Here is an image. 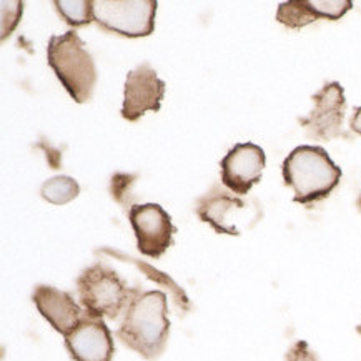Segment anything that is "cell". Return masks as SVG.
I'll use <instances>...</instances> for the list:
<instances>
[{"mask_svg": "<svg viewBox=\"0 0 361 361\" xmlns=\"http://www.w3.org/2000/svg\"><path fill=\"white\" fill-rule=\"evenodd\" d=\"M117 336L127 348L137 351L142 358L159 360L170 336L164 291H143L135 286Z\"/></svg>", "mask_w": 361, "mask_h": 361, "instance_id": "1", "label": "cell"}, {"mask_svg": "<svg viewBox=\"0 0 361 361\" xmlns=\"http://www.w3.org/2000/svg\"><path fill=\"white\" fill-rule=\"evenodd\" d=\"M281 172L286 187L293 188V202L302 205L326 198L343 175L325 148L317 145H300L291 150Z\"/></svg>", "mask_w": 361, "mask_h": 361, "instance_id": "2", "label": "cell"}, {"mask_svg": "<svg viewBox=\"0 0 361 361\" xmlns=\"http://www.w3.org/2000/svg\"><path fill=\"white\" fill-rule=\"evenodd\" d=\"M47 62L77 104L92 100L97 85L95 60L75 30L50 37Z\"/></svg>", "mask_w": 361, "mask_h": 361, "instance_id": "3", "label": "cell"}, {"mask_svg": "<svg viewBox=\"0 0 361 361\" xmlns=\"http://www.w3.org/2000/svg\"><path fill=\"white\" fill-rule=\"evenodd\" d=\"M77 291L85 312L115 320L127 310L133 288H128L114 268L105 263H95L78 275Z\"/></svg>", "mask_w": 361, "mask_h": 361, "instance_id": "4", "label": "cell"}, {"mask_svg": "<svg viewBox=\"0 0 361 361\" xmlns=\"http://www.w3.org/2000/svg\"><path fill=\"white\" fill-rule=\"evenodd\" d=\"M197 215L216 233L240 237L257 226L263 219V210L257 200H243L226 190L214 187L198 200Z\"/></svg>", "mask_w": 361, "mask_h": 361, "instance_id": "5", "label": "cell"}, {"mask_svg": "<svg viewBox=\"0 0 361 361\" xmlns=\"http://www.w3.org/2000/svg\"><path fill=\"white\" fill-rule=\"evenodd\" d=\"M92 6L94 22L107 32L138 39L155 30L157 0H92Z\"/></svg>", "mask_w": 361, "mask_h": 361, "instance_id": "6", "label": "cell"}, {"mask_svg": "<svg viewBox=\"0 0 361 361\" xmlns=\"http://www.w3.org/2000/svg\"><path fill=\"white\" fill-rule=\"evenodd\" d=\"M128 221L135 233L138 252L145 257L160 258L172 247L177 228L172 224V216L159 203L133 205L128 210Z\"/></svg>", "mask_w": 361, "mask_h": 361, "instance_id": "7", "label": "cell"}, {"mask_svg": "<svg viewBox=\"0 0 361 361\" xmlns=\"http://www.w3.org/2000/svg\"><path fill=\"white\" fill-rule=\"evenodd\" d=\"M313 110L298 122L313 140L330 142L341 135L343 127L346 100L341 83H326L320 92L312 97Z\"/></svg>", "mask_w": 361, "mask_h": 361, "instance_id": "8", "label": "cell"}, {"mask_svg": "<svg viewBox=\"0 0 361 361\" xmlns=\"http://www.w3.org/2000/svg\"><path fill=\"white\" fill-rule=\"evenodd\" d=\"M166 90L155 68L143 62L127 73L123 89L122 117L128 122H137L147 112H159Z\"/></svg>", "mask_w": 361, "mask_h": 361, "instance_id": "9", "label": "cell"}, {"mask_svg": "<svg viewBox=\"0 0 361 361\" xmlns=\"http://www.w3.org/2000/svg\"><path fill=\"white\" fill-rule=\"evenodd\" d=\"M267 164L265 150L257 143H237L221 160V183L237 195H247L260 182Z\"/></svg>", "mask_w": 361, "mask_h": 361, "instance_id": "10", "label": "cell"}, {"mask_svg": "<svg viewBox=\"0 0 361 361\" xmlns=\"http://www.w3.org/2000/svg\"><path fill=\"white\" fill-rule=\"evenodd\" d=\"M66 346L75 361H112L115 355L112 333L104 318L89 312L66 336Z\"/></svg>", "mask_w": 361, "mask_h": 361, "instance_id": "11", "label": "cell"}, {"mask_svg": "<svg viewBox=\"0 0 361 361\" xmlns=\"http://www.w3.org/2000/svg\"><path fill=\"white\" fill-rule=\"evenodd\" d=\"M32 302L54 330L63 336H67L78 325L85 313L71 293L49 285L35 286Z\"/></svg>", "mask_w": 361, "mask_h": 361, "instance_id": "12", "label": "cell"}, {"mask_svg": "<svg viewBox=\"0 0 361 361\" xmlns=\"http://www.w3.org/2000/svg\"><path fill=\"white\" fill-rule=\"evenodd\" d=\"M351 8L353 2L350 0H290L279 6L276 20L288 29L298 30L320 18L340 20Z\"/></svg>", "mask_w": 361, "mask_h": 361, "instance_id": "13", "label": "cell"}, {"mask_svg": "<svg viewBox=\"0 0 361 361\" xmlns=\"http://www.w3.org/2000/svg\"><path fill=\"white\" fill-rule=\"evenodd\" d=\"M78 193H80V187H78L77 180L67 177V175L49 178L40 188L42 198L54 205H66V203L75 200Z\"/></svg>", "mask_w": 361, "mask_h": 361, "instance_id": "14", "label": "cell"}, {"mask_svg": "<svg viewBox=\"0 0 361 361\" xmlns=\"http://www.w3.org/2000/svg\"><path fill=\"white\" fill-rule=\"evenodd\" d=\"M54 6L60 17L72 27L89 25L94 20L92 0H55Z\"/></svg>", "mask_w": 361, "mask_h": 361, "instance_id": "15", "label": "cell"}, {"mask_svg": "<svg viewBox=\"0 0 361 361\" xmlns=\"http://www.w3.org/2000/svg\"><path fill=\"white\" fill-rule=\"evenodd\" d=\"M285 361H320L307 341H296L288 350Z\"/></svg>", "mask_w": 361, "mask_h": 361, "instance_id": "16", "label": "cell"}, {"mask_svg": "<svg viewBox=\"0 0 361 361\" xmlns=\"http://www.w3.org/2000/svg\"><path fill=\"white\" fill-rule=\"evenodd\" d=\"M351 130L361 135V107L355 109L353 117H351Z\"/></svg>", "mask_w": 361, "mask_h": 361, "instance_id": "17", "label": "cell"}, {"mask_svg": "<svg viewBox=\"0 0 361 361\" xmlns=\"http://www.w3.org/2000/svg\"><path fill=\"white\" fill-rule=\"evenodd\" d=\"M356 331H358V333H360V335H361V325H358V326H356Z\"/></svg>", "mask_w": 361, "mask_h": 361, "instance_id": "18", "label": "cell"}]
</instances>
